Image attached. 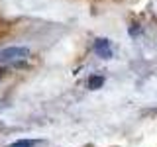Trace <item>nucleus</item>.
Wrapping results in <instances>:
<instances>
[{
    "label": "nucleus",
    "instance_id": "nucleus-1",
    "mask_svg": "<svg viewBox=\"0 0 157 147\" xmlns=\"http://www.w3.org/2000/svg\"><path fill=\"white\" fill-rule=\"evenodd\" d=\"M29 55V49L26 47H8L0 51V63H18Z\"/></svg>",
    "mask_w": 157,
    "mask_h": 147
},
{
    "label": "nucleus",
    "instance_id": "nucleus-2",
    "mask_svg": "<svg viewBox=\"0 0 157 147\" xmlns=\"http://www.w3.org/2000/svg\"><path fill=\"white\" fill-rule=\"evenodd\" d=\"M94 49H96V53H98V55H102L104 59H108V57L112 55V53H110V45H108V41H106V39H96Z\"/></svg>",
    "mask_w": 157,
    "mask_h": 147
},
{
    "label": "nucleus",
    "instance_id": "nucleus-3",
    "mask_svg": "<svg viewBox=\"0 0 157 147\" xmlns=\"http://www.w3.org/2000/svg\"><path fill=\"white\" fill-rule=\"evenodd\" d=\"M102 85H104V78L98 77V75H94V77L88 78V88H90V90H96V88H100Z\"/></svg>",
    "mask_w": 157,
    "mask_h": 147
}]
</instances>
